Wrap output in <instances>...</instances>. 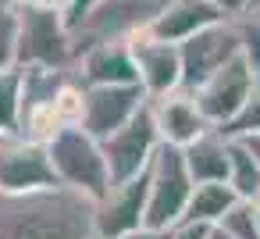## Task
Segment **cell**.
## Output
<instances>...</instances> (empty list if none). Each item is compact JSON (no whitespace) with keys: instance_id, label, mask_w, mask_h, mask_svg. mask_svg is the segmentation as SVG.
<instances>
[{"instance_id":"obj_21","label":"cell","mask_w":260,"mask_h":239,"mask_svg":"<svg viewBox=\"0 0 260 239\" xmlns=\"http://www.w3.org/2000/svg\"><path fill=\"white\" fill-rule=\"evenodd\" d=\"M18 68V0H0V72Z\"/></svg>"},{"instance_id":"obj_16","label":"cell","mask_w":260,"mask_h":239,"mask_svg":"<svg viewBox=\"0 0 260 239\" xmlns=\"http://www.w3.org/2000/svg\"><path fill=\"white\" fill-rule=\"evenodd\" d=\"M185 168L192 182H228V136L217 129L203 132L196 143L185 146Z\"/></svg>"},{"instance_id":"obj_4","label":"cell","mask_w":260,"mask_h":239,"mask_svg":"<svg viewBox=\"0 0 260 239\" xmlns=\"http://www.w3.org/2000/svg\"><path fill=\"white\" fill-rule=\"evenodd\" d=\"M192 189H196V182L185 168V150L160 143L150 161V200H146L143 228H175L185 218Z\"/></svg>"},{"instance_id":"obj_28","label":"cell","mask_w":260,"mask_h":239,"mask_svg":"<svg viewBox=\"0 0 260 239\" xmlns=\"http://www.w3.org/2000/svg\"><path fill=\"white\" fill-rule=\"evenodd\" d=\"M22 4H32V8H43V11H57V15H68L72 0H22Z\"/></svg>"},{"instance_id":"obj_23","label":"cell","mask_w":260,"mask_h":239,"mask_svg":"<svg viewBox=\"0 0 260 239\" xmlns=\"http://www.w3.org/2000/svg\"><path fill=\"white\" fill-rule=\"evenodd\" d=\"M217 132L228 136V139H246V136H256V132H260V82L253 86V93H249V100L242 104V111H239L228 125H221Z\"/></svg>"},{"instance_id":"obj_29","label":"cell","mask_w":260,"mask_h":239,"mask_svg":"<svg viewBox=\"0 0 260 239\" xmlns=\"http://www.w3.org/2000/svg\"><path fill=\"white\" fill-rule=\"evenodd\" d=\"M125 239H171V228H139Z\"/></svg>"},{"instance_id":"obj_10","label":"cell","mask_w":260,"mask_h":239,"mask_svg":"<svg viewBox=\"0 0 260 239\" xmlns=\"http://www.w3.org/2000/svg\"><path fill=\"white\" fill-rule=\"evenodd\" d=\"M146 104H150V93L143 86H86L82 129L104 143L118 129H125Z\"/></svg>"},{"instance_id":"obj_19","label":"cell","mask_w":260,"mask_h":239,"mask_svg":"<svg viewBox=\"0 0 260 239\" xmlns=\"http://www.w3.org/2000/svg\"><path fill=\"white\" fill-rule=\"evenodd\" d=\"M18 118H22V72L8 68L0 72V139L18 136Z\"/></svg>"},{"instance_id":"obj_32","label":"cell","mask_w":260,"mask_h":239,"mask_svg":"<svg viewBox=\"0 0 260 239\" xmlns=\"http://www.w3.org/2000/svg\"><path fill=\"white\" fill-rule=\"evenodd\" d=\"M253 8H260V0H249V11H253ZM249 11H246V15H249Z\"/></svg>"},{"instance_id":"obj_11","label":"cell","mask_w":260,"mask_h":239,"mask_svg":"<svg viewBox=\"0 0 260 239\" xmlns=\"http://www.w3.org/2000/svg\"><path fill=\"white\" fill-rule=\"evenodd\" d=\"M146 200H150V171L111 186L104 200H96V214H93V235L100 239H125L132 232H139L146 225Z\"/></svg>"},{"instance_id":"obj_3","label":"cell","mask_w":260,"mask_h":239,"mask_svg":"<svg viewBox=\"0 0 260 239\" xmlns=\"http://www.w3.org/2000/svg\"><path fill=\"white\" fill-rule=\"evenodd\" d=\"M75 40L57 11H43L18 0V68H72Z\"/></svg>"},{"instance_id":"obj_22","label":"cell","mask_w":260,"mask_h":239,"mask_svg":"<svg viewBox=\"0 0 260 239\" xmlns=\"http://www.w3.org/2000/svg\"><path fill=\"white\" fill-rule=\"evenodd\" d=\"M217 228H224L228 235L235 239H260V228H256V200H239L221 221Z\"/></svg>"},{"instance_id":"obj_5","label":"cell","mask_w":260,"mask_h":239,"mask_svg":"<svg viewBox=\"0 0 260 239\" xmlns=\"http://www.w3.org/2000/svg\"><path fill=\"white\" fill-rule=\"evenodd\" d=\"M175 0H100L93 8V15L72 33L75 40V57L96 43L107 40H132L139 33H146Z\"/></svg>"},{"instance_id":"obj_24","label":"cell","mask_w":260,"mask_h":239,"mask_svg":"<svg viewBox=\"0 0 260 239\" xmlns=\"http://www.w3.org/2000/svg\"><path fill=\"white\" fill-rule=\"evenodd\" d=\"M239 54L249 65V72L260 82V18L256 15H242L239 18Z\"/></svg>"},{"instance_id":"obj_25","label":"cell","mask_w":260,"mask_h":239,"mask_svg":"<svg viewBox=\"0 0 260 239\" xmlns=\"http://www.w3.org/2000/svg\"><path fill=\"white\" fill-rule=\"evenodd\" d=\"M100 4V0H72V8H68V15H64V22H68V29L75 33L89 15H93V8Z\"/></svg>"},{"instance_id":"obj_8","label":"cell","mask_w":260,"mask_h":239,"mask_svg":"<svg viewBox=\"0 0 260 239\" xmlns=\"http://www.w3.org/2000/svg\"><path fill=\"white\" fill-rule=\"evenodd\" d=\"M57 186L61 182L43 143H29L22 136L0 139V193H40Z\"/></svg>"},{"instance_id":"obj_1","label":"cell","mask_w":260,"mask_h":239,"mask_svg":"<svg viewBox=\"0 0 260 239\" xmlns=\"http://www.w3.org/2000/svg\"><path fill=\"white\" fill-rule=\"evenodd\" d=\"M96 200L57 186L40 193H0V239H89Z\"/></svg>"},{"instance_id":"obj_12","label":"cell","mask_w":260,"mask_h":239,"mask_svg":"<svg viewBox=\"0 0 260 239\" xmlns=\"http://www.w3.org/2000/svg\"><path fill=\"white\" fill-rule=\"evenodd\" d=\"M72 75L82 86H139V65L128 40H107L82 50L72 61Z\"/></svg>"},{"instance_id":"obj_15","label":"cell","mask_w":260,"mask_h":239,"mask_svg":"<svg viewBox=\"0 0 260 239\" xmlns=\"http://www.w3.org/2000/svg\"><path fill=\"white\" fill-rule=\"evenodd\" d=\"M224 18L228 15H221L217 8H210L207 0H175V4L146 29V36L160 40V43H185L189 36L203 33L207 25H217Z\"/></svg>"},{"instance_id":"obj_33","label":"cell","mask_w":260,"mask_h":239,"mask_svg":"<svg viewBox=\"0 0 260 239\" xmlns=\"http://www.w3.org/2000/svg\"><path fill=\"white\" fill-rule=\"evenodd\" d=\"M249 15H256V18H260V8H253V11H249Z\"/></svg>"},{"instance_id":"obj_30","label":"cell","mask_w":260,"mask_h":239,"mask_svg":"<svg viewBox=\"0 0 260 239\" xmlns=\"http://www.w3.org/2000/svg\"><path fill=\"white\" fill-rule=\"evenodd\" d=\"M242 143H246V150H249V154L256 157V164H260V132H256V136H246Z\"/></svg>"},{"instance_id":"obj_17","label":"cell","mask_w":260,"mask_h":239,"mask_svg":"<svg viewBox=\"0 0 260 239\" xmlns=\"http://www.w3.org/2000/svg\"><path fill=\"white\" fill-rule=\"evenodd\" d=\"M239 203V193L228 182H200L189 196L185 218L182 221H203V225H217L232 207Z\"/></svg>"},{"instance_id":"obj_31","label":"cell","mask_w":260,"mask_h":239,"mask_svg":"<svg viewBox=\"0 0 260 239\" xmlns=\"http://www.w3.org/2000/svg\"><path fill=\"white\" fill-rule=\"evenodd\" d=\"M210 239H235V235H228L224 228H217V225H214V228H210Z\"/></svg>"},{"instance_id":"obj_7","label":"cell","mask_w":260,"mask_h":239,"mask_svg":"<svg viewBox=\"0 0 260 239\" xmlns=\"http://www.w3.org/2000/svg\"><path fill=\"white\" fill-rule=\"evenodd\" d=\"M100 146H104V157H107L111 186H121V182H132V178L146 175L150 161H153V150L160 146V132H157L150 104L125 129H118L111 139H104Z\"/></svg>"},{"instance_id":"obj_6","label":"cell","mask_w":260,"mask_h":239,"mask_svg":"<svg viewBox=\"0 0 260 239\" xmlns=\"http://www.w3.org/2000/svg\"><path fill=\"white\" fill-rule=\"evenodd\" d=\"M178 54H182V93H196L214 72H221L228 61L239 57V18L207 25L203 33L178 43Z\"/></svg>"},{"instance_id":"obj_9","label":"cell","mask_w":260,"mask_h":239,"mask_svg":"<svg viewBox=\"0 0 260 239\" xmlns=\"http://www.w3.org/2000/svg\"><path fill=\"white\" fill-rule=\"evenodd\" d=\"M253 86H256V75L249 72V65H246L242 54H239V57L228 61L221 72H214V75L192 93V100H196V107L203 111V118H207L214 129H221V125H228V122L242 111V104L249 100Z\"/></svg>"},{"instance_id":"obj_26","label":"cell","mask_w":260,"mask_h":239,"mask_svg":"<svg viewBox=\"0 0 260 239\" xmlns=\"http://www.w3.org/2000/svg\"><path fill=\"white\" fill-rule=\"evenodd\" d=\"M210 228L214 225H203V221H178L171 228V239H210Z\"/></svg>"},{"instance_id":"obj_20","label":"cell","mask_w":260,"mask_h":239,"mask_svg":"<svg viewBox=\"0 0 260 239\" xmlns=\"http://www.w3.org/2000/svg\"><path fill=\"white\" fill-rule=\"evenodd\" d=\"M54 111H57L61 129L82 125V114H86V86L72 75V68H68V79L61 82V89H57V97H54Z\"/></svg>"},{"instance_id":"obj_14","label":"cell","mask_w":260,"mask_h":239,"mask_svg":"<svg viewBox=\"0 0 260 239\" xmlns=\"http://www.w3.org/2000/svg\"><path fill=\"white\" fill-rule=\"evenodd\" d=\"M150 111H153V122H157V132H160V143H171V146H189L196 143L203 132H210L214 125L203 118V111L196 107L192 93H168V97H150Z\"/></svg>"},{"instance_id":"obj_34","label":"cell","mask_w":260,"mask_h":239,"mask_svg":"<svg viewBox=\"0 0 260 239\" xmlns=\"http://www.w3.org/2000/svg\"><path fill=\"white\" fill-rule=\"evenodd\" d=\"M89 239H100V235H89Z\"/></svg>"},{"instance_id":"obj_27","label":"cell","mask_w":260,"mask_h":239,"mask_svg":"<svg viewBox=\"0 0 260 239\" xmlns=\"http://www.w3.org/2000/svg\"><path fill=\"white\" fill-rule=\"evenodd\" d=\"M210 8H217L221 15H228V18H242L246 11H249V0H207Z\"/></svg>"},{"instance_id":"obj_35","label":"cell","mask_w":260,"mask_h":239,"mask_svg":"<svg viewBox=\"0 0 260 239\" xmlns=\"http://www.w3.org/2000/svg\"><path fill=\"white\" fill-rule=\"evenodd\" d=\"M256 203H260V196H256Z\"/></svg>"},{"instance_id":"obj_18","label":"cell","mask_w":260,"mask_h":239,"mask_svg":"<svg viewBox=\"0 0 260 239\" xmlns=\"http://www.w3.org/2000/svg\"><path fill=\"white\" fill-rule=\"evenodd\" d=\"M228 186L239 193V200L260 196V164L242 139H228Z\"/></svg>"},{"instance_id":"obj_13","label":"cell","mask_w":260,"mask_h":239,"mask_svg":"<svg viewBox=\"0 0 260 239\" xmlns=\"http://www.w3.org/2000/svg\"><path fill=\"white\" fill-rule=\"evenodd\" d=\"M128 43H132L136 65H139V86L150 97H168V93L182 89V54H178V43H160V40H150L146 33L132 36Z\"/></svg>"},{"instance_id":"obj_2","label":"cell","mask_w":260,"mask_h":239,"mask_svg":"<svg viewBox=\"0 0 260 239\" xmlns=\"http://www.w3.org/2000/svg\"><path fill=\"white\" fill-rule=\"evenodd\" d=\"M50 164L57 171V182L68 189H79L93 200H104L111 189V171H107V157L100 139H93L82 125L61 129L50 143H47Z\"/></svg>"}]
</instances>
